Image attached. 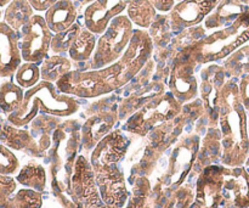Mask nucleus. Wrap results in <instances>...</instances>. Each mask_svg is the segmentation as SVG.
<instances>
[{"label":"nucleus","instance_id":"nucleus-1","mask_svg":"<svg viewBox=\"0 0 249 208\" xmlns=\"http://www.w3.org/2000/svg\"><path fill=\"white\" fill-rule=\"evenodd\" d=\"M219 128L221 132V165L246 166L249 155L248 113L240 100L237 78H229L219 99Z\"/></svg>","mask_w":249,"mask_h":208},{"label":"nucleus","instance_id":"nucleus-2","mask_svg":"<svg viewBox=\"0 0 249 208\" xmlns=\"http://www.w3.org/2000/svg\"><path fill=\"white\" fill-rule=\"evenodd\" d=\"M80 106L78 97L61 93L55 83L40 80L36 87L24 92L23 102L19 109L9 114L6 119L12 126L23 128L39 113L66 118L77 113Z\"/></svg>","mask_w":249,"mask_h":208},{"label":"nucleus","instance_id":"nucleus-3","mask_svg":"<svg viewBox=\"0 0 249 208\" xmlns=\"http://www.w3.org/2000/svg\"><path fill=\"white\" fill-rule=\"evenodd\" d=\"M155 45L147 29L135 28L133 38L121 58L97 70L109 92L114 93L130 83L153 57Z\"/></svg>","mask_w":249,"mask_h":208},{"label":"nucleus","instance_id":"nucleus-4","mask_svg":"<svg viewBox=\"0 0 249 208\" xmlns=\"http://www.w3.org/2000/svg\"><path fill=\"white\" fill-rule=\"evenodd\" d=\"M247 41H249V9L230 26L207 34L198 43L189 46V49L197 63L202 66L221 62Z\"/></svg>","mask_w":249,"mask_h":208},{"label":"nucleus","instance_id":"nucleus-5","mask_svg":"<svg viewBox=\"0 0 249 208\" xmlns=\"http://www.w3.org/2000/svg\"><path fill=\"white\" fill-rule=\"evenodd\" d=\"M134 24L126 14L111 21L106 31L99 36L92 57L80 71L100 70L116 62L125 53L134 34Z\"/></svg>","mask_w":249,"mask_h":208},{"label":"nucleus","instance_id":"nucleus-6","mask_svg":"<svg viewBox=\"0 0 249 208\" xmlns=\"http://www.w3.org/2000/svg\"><path fill=\"white\" fill-rule=\"evenodd\" d=\"M182 111V104L167 90L164 94L156 96L143 104L124 122L123 129L125 133L136 136L147 135L152 129L168 121L177 118Z\"/></svg>","mask_w":249,"mask_h":208},{"label":"nucleus","instance_id":"nucleus-7","mask_svg":"<svg viewBox=\"0 0 249 208\" xmlns=\"http://www.w3.org/2000/svg\"><path fill=\"white\" fill-rule=\"evenodd\" d=\"M111 95H105L91 102L83 113L87 118L80 128V139L82 148L87 152H91L105 136L116 129L119 122L118 102L116 96Z\"/></svg>","mask_w":249,"mask_h":208},{"label":"nucleus","instance_id":"nucleus-8","mask_svg":"<svg viewBox=\"0 0 249 208\" xmlns=\"http://www.w3.org/2000/svg\"><path fill=\"white\" fill-rule=\"evenodd\" d=\"M197 67H199V65L192 56L189 46L180 50L172 58L168 77V90L182 105L198 97Z\"/></svg>","mask_w":249,"mask_h":208},{"label":"nucleus","instance_id":"nucleus-9","mask_svg":"<svg viewBox=\"0 0 249 208\" xmlns=\"http://www.w3.org/2000/svg\"><path fill=\"white\" fill-rule=\"evenodd\" d=\"M198 96L206 109L208 128L219 126V99L229 76L220 62L202 65L198 71Z\"/></svg>","mask_w":249,"mask_h":208},{"label":"nucleus","instance_id":"nucleus-10","mask_svg":"<svg viewBox=\"0 0 249 208\" xmlns=\"http://www.w3.org/2000/svg\"><path fill=\"white\" fill-rule=\"evenodd\" d=\"M201 138L197 133L181 135L173 148L165 172V184L169 190H177L194 168L199 151Z\"/></svg>","mask_w":249,"mask_h":208},{"label":"nucleus","instance_id":"nucleus-11","mask_svg":"<svg viewBox=\"0 0 249 208\" xmlns=\"http://www.w3.org/2000/svg\"><path fill=\"white\" fill-rule=\"evenodd\" d=\"M18 33L23 62L40 65L50 55L51 40L53 37L43 15L34 14Z\"/></svg>","mask_w":249,"mask_h":208},{"label":"nucleus","instance_id":"nucleus-12","mask_svg":"<svg viewBox=\"0 0 249 208\" xmlns=\"http://www.w3.org/2000/svg\"><path fill=\"white\" fill-rule=\"evenodd\" d=\"M71 197L83 208H101L104 201L100 195L94 168L89 158L79 155L75 160L71 177Z\"/></svg>","mask_w":249,"mask_h":208},{"label":"nucleus","instance_id":"nucleus-13","mask_svg":"<svg viewBox=\"0 0 249 208\" xmlns=\"http://www.w3.org/2000/svg\"><path fill=\"white\" fill-rule=\"evenodd\" d=\"M56 87L61 93L78 99H97L111 94L97 70L70 71L57 80Z\"/></svg>","mask_w":249,"mask_h":208},{"label":"nucleus","instance_id":"nucleus-14","mask_svg":"<svg viewBox=\"0 0 249 208\" xmlns=\"http://www.w3.org/2000/svg\"><path fill=\"white\" fill-rule=\"evenodd\" d=\"M224 170V165H211L199 173L195 201L202 208L228 207L223 197Z\"/></svg>","mask_w":249,"mask_h":208},{"label":"nucleus","instance_id":"nucleus-15","mask_svg":"<svg viewBox=\"0 0 249 208\" xmlns=\"http://www.w3.org/2000/svg\"><path fill=\"white\" fill-rule=\"evenodd\" d=\"M220 0H181L169 12L170 26L174 34L190 27L203 23Z\"/></svg>","mask_w":249,"mask_h":208},{"label":"nucleus","instance_id":"nucleus-16","mask_svg":"<svg viewBox=\"0 0 249 208\" xmlns=\"http://www.w3.org/2000/svg\"><path fill=\"white\" fill-rule=\"evenodd\" d=\"M123 129H113L90 152V163L94 170L118 166L128 152L129 140Z\"/></svg>","mask_w":249,"mask_h":208},{"label":"nucleus","instance_id":"nucleus-17","mask_svg":"<svg viewBox=\"0 0 249 208\" xmlns=\"http://www.w3.org/2000/svg\"><path fill=\"white\" fill-rule=\"evenodd\" d=\"M130 0H95L83 10L85 28L96 36H101L111 21L126 11Z\"/></svg>","mask_w":249,"mask_h":208},{"label":"nucleus","instance_id":"nucleus-18","mask_svg":"<svg viewBox=\"0 0 249 208\" xmlns=\"http://www.w3.org/2000/svg\"><path fill=\"white\" fill-rule=\"evenodd\" d=\"M100 195L105 205L124 208L129 200L125 177L118 166L104 167L94 170Z\"/></svg>","mask_w":249,"mask_h":208},{"label":"nucleus","instance_id":"nucleus-19","mask_svg":"<svg viewBox=\"0 0 249 208\" xmlns=\"http://www.w3.org/2000/svg\"><path fill=\"white\" fill-rule=\"evenodd\" d=\"M223 197L229 208H249V172L246 166H225Z\"/></svg>","mask_w":249,"mask_h":208},{"label":"nucleus","instance_id":"nucleus-20","mask_svg":"<svg viewBox=\"0 0 249 208\" xmlns=\"http://www.w3.org/2000/svg\"><path fill=\"white\" fill-rule=\"evenodd\" d=\"M23 62L19 48V33L6 22H0V77L12 78Z\"/></svg>","mask_w":249,"mask_h":208},{"label":"nucleus","instance_id":"nucleus-21","mask_svg":"<svg viewBox=\"0 0 249 208\" xmlns=\"http://www.w3.org/2000/svg\"><path fill=\"white\" fill-rule=\"evenodd\" d=\"M167 87L168 85H165L163 79H153L145 87L131 92L128 96L118 102L119 121H125L148 100L164 94L167 92Z\"/></svg>","mask_w":249,"mask_h":208},{"label":"nucleus","instance_id":"nucleus-22","mask_svg":"<svg viewBox=\"0 0 249 208\" xmlns=\"http://www.w3.org/2000/svg\"><path fill=\"white\" fill-rule=\"evenodd\" d=\"M74 0H57L44 14L46 24L53 34L61 33L77 22L79 6Z\"/></svg>","mask_w":249,"mask_h":208},{"label":"nucleus","instance_id":"nucleus-23","mask_svg":"<svg viewBox=\"0 0 249 208\" xmlns=\"http://www.w3.org/2000/svg\"><path fill=\"white\" fill-rule=\"evenodd\" d=\"M249 9L240 0H220L215 9L206 17L203 26L207 31H216L230 26Z\"/></svg>","mask_w":249,"mask_h":208},{"label":"nucleus","instance_id":"nucleus-24","mask_svg":"<svg viewBox=\"0 0 249 208\" xmlns=\"http://www.w3.org/2000/svg\"><path fill=\"white\" fill-rule=\"evenodd\" d=\"M0 141L7 148L17 151H24L32 156H40L38 141L32 135L31 131L21 129L11 123L2 124L0 132Z\"/></svg>","mask_w":249,"mask_h":208},{"label":"nucleus","instance_id":"nucleus-25","mask_svg":"<svg viewBox=\"0 0 249 208\" xmlns=\"http://www.w3.org/2000/svg\"><path fill=\"white\" fill-rule=\"evenodd\" d=\"M223 146H221V132L218 127L207 128L206 134L199 144V151L197 155L194 168H198L201 172L203 168L211 165H216L221 160Z\"/></svg>","mask_w":249,"mask_h":208},{"label":"nucleus","instance_id":"nucleus-26","mask_svg":"<svg viewBox=\"0 0 249 208\" xmlns=\"http://www.w3.org/2000/svg\"><path fill=\"white\" fill-rule=\"evenodd\" d=\"M97 36L83 26L77 38L71 45L67 56L72 60L73 70H83L85 65L92 57L96 48Z\"/></svg>","mask_w":249,"mask_h":208},{"label":"nucleus","instance_id":"nucleus-27","mask_svg":"<svg viewBox=\"0 0 249 208\" xmlns=\"http://www.w3.org/2000/svg\"><path fill=\"white\" fill-rule=\"evenodd\" d=\"M62 122L63 119L61 117L51 116V114L46 113H39L28 124L29 128H31L29 131H31L32 135L38 141L41 153L44 151L49 150L53 146V133H55V131Z\"/></svg>","mask_w":249,"mask_h":208},{"label":"nucleus","instance_id":"nucleus-28","mask_svg":"<svg viewBox=\"0 0 249 208\" xmlns=\"http://www.w3.org/2000/svg\"><path fill=\"white\" fill-rule=\"evenodd\" d=\"M147 31L151 39H152L153 45H155L156 55H157V57H160L165 53L168 46L170 45L175 36L172 31V26H170L169 12L168 14H158L152 26Z\"/></svg>","mask_w":249,"mask_h":208},{"label":"nucleus","instance_id":"nucleus-29","mask_svg":"<svg viewBox=\"0 0 249 208\" xmlns=\"http://www.w3.org/2000/svg\"><path fill=\"white\" fill-rule=\"evenodd\" d=\"M206 36L207 29L204 28L203 24H197V26L184 29V31H181L180 33L175 34L170 45L168 46L165 53L163 54L160 57H158V61H164L168 56H170V57L173 58L180 50L198 43V41L201 40V39H203Z\"/></svg>","mask_w":249,"mask_h":208},{"label":"nucleus","instance_id":"nucleus-30","mask_svg":"<svg viewBox=\"0 0 249 208\" xmlns=\"http://www.w3.org/2000/svg\"><path fill=\"white\" fill-rule=\"evenodd\" d=\"M73 70V62L67 55H49L40 63L41 80L57 83L61 77Z\"/></svg>","mask_w":249,"mask_h":208},{"label":"nucleus","instance_id":"nucleus-31","mask_svg":"<svg viewBox=\"0 0 249 208\" xmlns=\"http://www.w3.org/2000/svg\"><path fill=\"white\" fill-rule=\"evenodd\" d=\"M158 11L148 0H130L126 16L138 28L148 29L157 17Z\"/></svg>","mask_w":249,"mask_h":208},{"label":"nucleus","instance_id":"nucleus-32","mask_svg":"<svg viewBox=\"0 0 249 208\" xmlns=\"http://www.w3.org/2000/svg\"><path fill=\"white\" fill-rule=\"evenodd\" d=\"M24 92L23 88L19 87L15 80L5 78L4 82L0 84V111L1 113L11 114L17 111L23 102Z\"/></svg>","mask_w":249,"mask_h":208},{"label":"nucleus","instance_id":"nucleus-33","mask_svg":"<svg viewBox=\"0 0 249 208\" xmlns=\"http://www.w3.org/2000/svg\"><path fill=\"white\" fill-rule=\"evenodd\" d=\"M16 180L24 188L41 192L46 187V170L40 163L31 161L19 170Z\"/></svg>","mask_w":249,"mask_h":208},{"label":"nucleus","instance_id":"nucleus-34","mask_svg":"<svg viewBox=\"0 0 249 208\" xmlns=\"http://www.w3.org/2000/svg\"><path fill=\"white\" fill-rule=\"evenodd\" d=\"M33 15L34 9L28 0H12L5 7L4 22H6L16 32H19Z\"/></svg>","mask_w":249,"mask_h":208},{"label":"nucleus","instance_id":"nucleus-35","mask_svg":"<svg viewBox=\"0 0 249 208\" xmlns=\"http://www.w3.org/2000/svg\"><path fill=\"white\" fill-rule=\"evenodd\" d=\"M229 78H242L249 75V44H245L236 49L233 53L221 61Z\"/></svg>","mask_w":249,"mask_h":208},{"label":"nucleus","instance_id":"nucleus-36","mask_svg":"<svg viewBox=\"0 0 249 208\" xmlns=\"http://www.w3.org/2000/svg\"><path fill=\"white\" fill-rule=\"evenodd\" d=\"M82 24L79 22H75L72 27H70L66 31L53 34V40H51L50 54H53V55H67L71 45L78 37L79 32L82 31Z\"/></svg>","mask_w":249,"mask_h":208},{"label":"nucleus","instance_id":"nucleus-37","mask_svg":"<svg viewBox=\"0 0 249 208\" xmlns=\"http://www.w3.org/2000/svg\"><path fill=\"white\" fill-rule=\"evenodd\" d=\"M12 78L24 90L31 89L41 80L40 65L33 62H22Z\"/></svg>","mask_w":249,"mask_h":208},{"label":"nucleus","instance_id":"nucleus-38","mask_svg":"<svg viewBox=\"0 0 249 208\" xmlns=\"http://www.w3.org/2000/svg\"><path fill=\"white\" fill-rule=\"evenodd\" d=\"M134 194L129 197L125 208H151L148 202L150 196V183L145 177H139L134 184Z\"/></svg>","mask_w":249,"mask_h":208},{"label":"nucleus","instance_id":"nucleus-39","mask_svg":"<svg viewBox=\"0 0 249 208\" xmlns=\"http://www.w3.org/2000/svg\"><path fill=\"white\" fill-rule=\"evenodd\" d=\"M15 208H41L43 196L40 191L33 189H21L12 197Z\"/></svg>","mask_w":249,"mask_h":208},{"label":"nucleus","instance_id":"nucleus-40","mask_svg":"<svg viewBox=\"0 0 249 208\" xmlns=\"http://www.w3.org/2000/svg\"><path fill=\"white\" fill-rule=\"evenodd\" d=\"M19 172V161L17 156L4 144H0V174L14 175Z\"/></svg>","mask_w":249,"mask_h":208},{"label":"nucleus","instance_id":"nucleus-41","mask_svg":"<svg viewBox=\"0 0 249 208\" xmlns=\"http://www.w3.org/2000/svg\"><path fill=\"white\" fill-rule=\"evenodd\" d=\"M17 180L11 175L0 174V206L11 199V195L16 191Z\"/></svg>","mask_w":249,"mask_h":208},{"label":"nucleus","instance_id":"nucleus-42","mask_svg":"<svg viewBox=\"0 0 249 208\" xmlns=\"http://www.w3.org/2000/svg\"><path fill=\"white\" fill-rule=\"evenodd\" d=\"M238 90H240V100L249 116V75L243 76L238 79Z\"/></svg>","mask_w":249,"mask_h":208},{"label":"nucleus","instance_id":"nucleus-43","mask_svg":"<svg viewBox=\"0 0 249 208\" xmlns=\"http://www.w3.org/2000/svg\"><path fill=\"white\" fill-rule=\"evenodd\" d=\"M148 1L160 14H168V12H170L173 7H174V5L177 4V0H148Z\"/></svg>","mask_w":249,"mask_h":208},{"label":"nucleus","instance_id":"nucleus-44","mask_svg":"<svg viewBox=\"0 0 249 208\" xmlns=\"http://www.w3.org/2000/svg\"><path fill=\"white\" fill-rule=\"evenodd\" d=\"M29 4L34 9V11L38 12H45L55 4L57 0H28Z\"/></svg>","mask_w":249,"mask_h":208},{"label":"nucleus","instance_id":"nucleus-45","mask_svg":"<svg viewBox=\"0 0 249 208\" xmlns=\"http://www.w3.org/2000/svg\"><path fill=\"white\" fill-rule=\"evenodd\" d=\"M92 1H95V0H79V1H77V2L79 4V9H80V7L88 6V5L91 4Z\"/></svg>","mask_w":249,"mask_h":208},{"label":"nucleus","instance_id":"nucleus-46","mask_svg":"<svg viewBox=\"0 0 249 208\" xmlns=\"http://www.w3.org/2000/svg\"><path fill=\"white\" fill-rule=\"evenodd\" d=\"M11 1L12 0H0V7L7 6V5H9Z\"/></svg>","mask_w":249,"mask_h":208},{"label":"nucleus","instance_id":"nucleus-47","mask_svg":"<svg viewBox=\"0 0 249 208\" xmlns=\"http://www.w3.org/2000/svg\"><path fill=\"white\" fill-rule=\"evenodd\" d=\"M101 208H122V207H118V206H113V205H105L102 206Z\"/></svg>","mask_w":249,"mask_h":208},{"label":"nucleus","instance_id":"nucleus-48","mask_svg":"<svg viewBox=\"0 0 249 208\" xmlns=\"http://www.w3.org/2000/svg\"><path fill=\"white\" fill-rule=\"evenodd\" d=\"M248 140H249V117H248ZM246 167H249V155H248L247 162H246Z\"/></svg>","mask_w":249,"mask_h":208},{"label":"nucleus","instance_id":"nucleus-49","mask_svg":"<svg viewBox=\"0 0 249 208\" xmlns=\"http://www.w3.org/2000/svg\"><path fill=\"white\" fill-rule=\"evenodd\" d=\"M190 208H202L201 206H199V205L198 204H197V202L196 201H195L194 202V204H192L191 205V206H190Z\"/></svg>","mask_w":249,"mask_h":208},{"label":"nucleus","instance_id":"nucleus-50","mask_svg":"<svg viewBox=\"0 0 249 208\" xmlns=\"http://www.w3.org/2000/svg\"><path fill=\"white\" fill-rule=\"evenodd\" d=\"M241 2H242V4H245V5H248L249 6V0H240Z\"/></svg>","mask_w":249,"mask_h":208},{"label":"nucleus","instance_id":"nucleus-51","mask_svg":"<svg viewBox=\"0 0 249 208\" xmlns=\"http://www.w3.org/2000/svg\"><path fill=\"white\" fill-rule=\"evenodd\" d=\"M0 112H1V111H0ZM2 124H4V123H2V121H1V113H0V132H1Z\"/></svg>","mask_w":249,"mask_h":208},{"label":"nucleus","instance_id":"nucleus-52","mask_svg":"<svg viewBox=\"0 0 249 208\" xmlns=\"http://www.w3.org/2000/svg\"><path fill=\"white\" fill-rule=\"evenodd\" d=\"M1 16H2V12H1V10H0V19H1Z\"/></svg>","mask_w":249,"mask_h":208},{"label":"nucleus","instance_id":"nucleus-53","mask_svg":"<svg viewBox=\"0 0 249 208\" xmlns=\"http://www.w3.org/2000/svg\"><path fill=\"white\" fill-rule=\"evenodd\" d=\"M177 1H181V0H177Z\"/></svg>","mask_w":249,"mask_h":208},{"label":"nucleus","instance_id":"nucleus-54","mask_svg":"<svg viewBox=\"0 0 249 208\" xmlns=\"http://www.w3.org/2000/svg\"><path fill=\"white\" fill-rule=\"evenodd\" d=\"M74 1H79V0H74Z\"/></svg>","mask_w":249,"mask_h":208},{"label":"nucleus","instance_id":"nucleus-55","mask_svg":"<svg viewBox=\"0 0 249 208\" xmlns=\"http://www.w3.org/2000/svg\"><path fill=\"white\" fill-rule=\"evenodd\" d=\"M223 208H229V207H223Z\"/></svg>","mask_w":249,"mask_h":208},{"label":"nucleus","instance_id":"nucleus-56","mask_svg":"<svg viewBox=\"0 0 249 208\" xmlns=\"http://www.w3.org/2000/svg\"><path fill=\"white\" fill-rule=\"evenodd\" d=\"M0 78H1V77H0ZM0 84H1V82H0Z\"/></svg>","mask_w":249,"mask_h":208}]
</instances>
